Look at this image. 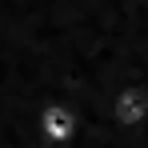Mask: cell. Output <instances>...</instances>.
Instances as JSON below:
<instances>
[{"label": "cell", "mask_w": 148, "mask_h": 148, "mask_svg": "<svg viewBox=\"0 0 148 148\" xmlns=\"http://www.w3.org/2000/svg\"><path fill=\"white\" fill-rule=\"evenodd\" d=\"M36 132L48 148H64L80 136V116L68 100H44L36 112Z\"/></svg>", "instance_id": "1"}, {"label": "cell", "mask_w": 148, "mask_h": 148, "mask_svg": "<svg viewBox=\"0 0 148 148\" xmlns=\"http://www.w3.org/2000/svg\"><path fill=\"white\" fill-rule=\"evenodd\" d=\"M112 124H124V128H148V88L144 84H120L112 92Z\"/></svg>", "instance_id": "2"}]
</instances>
